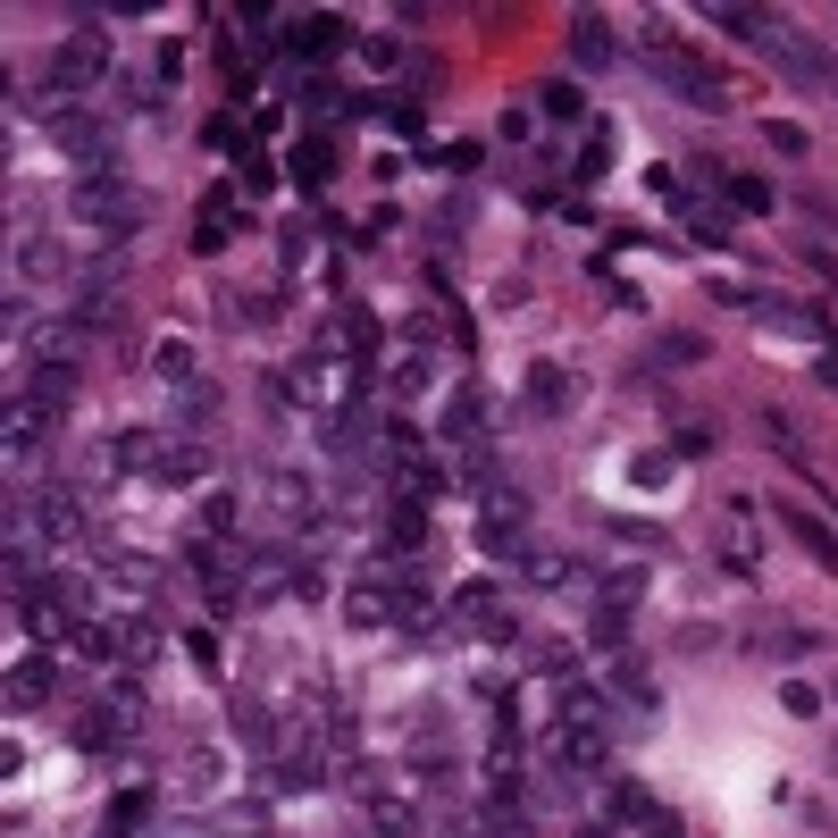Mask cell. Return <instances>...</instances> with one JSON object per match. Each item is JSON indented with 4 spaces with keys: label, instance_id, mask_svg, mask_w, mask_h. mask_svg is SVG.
<instances>
[{
    "label": "cell",
    "instance_id": "obj_1",
    "mask_svg": "<svg viewBox=\"0 0 838 838\" xmlns=\"http://www.w3.org/2000/svg\"><path fill=\"white\" fill-rule=\"evenodd\" d=\"M68 209H76V227H101V235H134V227H143V193L117 185L110 168L84 176V185L68 193Z\"/></svg>",
    "mask_w": 838,
    "mask_h": 838
},
{
    "label": "cell",
    "instance_id": "obj_2",
    "mask_svg": "<svg viewBox=\"0 0 838 838\" xmlns=\"http://www.w3.org/2000/svg\"><path fill=\"white\" fill-rule=\"evenodd\" d=\"M755 51H763V59H780V68H788V76H797V84H830V76H838L830 59H821V51H814V42H805V34H797V25H780V18H763V34H755Z\"/></svg>",
    "mask_w": 838,
    "mask_h": 838
},
{
    "label": "cell",
    "instance_id": "obj_3",
    "mask_svg": "<svg viewBox=\"0 0 838 838\" xmlns=\"http://www.w3.org/2000/svg\"><path fill=\"white\" fill-rule=\"evenodd\" d=\"M654 76H663L671 93L687 101V110H729L722 76H713V68H696V59H679V51H671V42H654Z\"/></svg>",
    "mask_w": 838,
    "mask_h": 838
},
{
    "label": "cell",
    "instance_id": "obj_4",
    "mask_svg": "<svg viewBox=\"0 0 838 838\" xmlns=\"http://www.w3.org/2000/svg\"><path fill=\"white\" fill-rule=\"evenodd\" d=\"M134 729H143V687L117 679L110 696H101V713H84L76 738H84V746H117V738H134Z\"/></svg>",
    "mask_w": 838,
    "mask_h": 838
},
{
    "label": "cell",
    "instance_id": "obj_5",
    "mask_svg": "<svg viewBox=\"0 0 838 838\" xmlns=\"http://www.w3.org/2000/svg\"><path fill=\"white\" fill-rule=\"evenodd\" d=\"M604 755H612V746H604V722H562L545 738V763H553V771H604Z\"/></svg>",
    "mask_w": 838,
    "mask_h": 838
},
{
    "label": "cell",
    "instance_id": "obj_6",
    "mask_svg": "<svg viewBox=\"0 0 838 838\" xmlns=\"http://www.w3.org/2000/svg\"><path fill=\"white\" fill-rule=\"evenodd\" d=\"M42 117H51V134H59V152L68 160H110V126H101V117H84V110H59V101H42Z\"/></svg>",
    "mask_w": 838,
    "mask_h": 838
},
{
    "label": "cell",
    "instance_id": "obj_7",
    "mask_svg": "<svg viewBox=\"0 0 838 838\" xmlns=\"http://www.w3.org/2000/svg\"><path fill=\"white\" fill-rule=\"evenodd\" d=\"M101 76H110V34H76L68 51L51 59V84H59V93H76V84H101Z\"/></svg>",
    "mask_w": 838,
    "mask_h": 838
},
{
    "label": "cell",
    "instance_id": "obj_8",
    "mask_svg": "<svg viewBox=\"0 0 838 838\" xmlns=\"http://www.w3.org/2000/svg\"><path fill=\"white\" fill-rule=\"evenodd\" d=\"M361 805H369V830L378 838H419V805L395 797L386 780H361Z\"/></svg>",
    "mask_w": 838,
    "mask_h": 838
},
{
    "label": "cell",
    "instance_id": "obj_9",
    "mask_svg": "<svg viewBox=\"0 0 838 838\" xmlns=\"http://www.w3.org/2000/svg\"><path fill=\"white\" fill-rule=\"evenodd\" d=\"M25 344H34V361H42V369H68V378H76V361H84V327H68V319H42Z\"/></svg>",
    "mask_w": 838,
    "mask_h": 838
},
{
    "label": "cell",
    "instance_id": "obj_10",
    "mask_svg": "<svg viewBox=\"0 0 838 838\" xmlns=\"http://www.w3.org/2000/svg\"><path fill=\"white\" fill-rule=\"evenodd\" d=\"M336 42H344V18H336V9H310V18L286 25V51H294V59H327Z\"/></svg>",
    "mask_w": 838,
    "mask_h": 838
},
{
    "label": "cell",
    "instance_id": "obj_11",
    "mask_svg": "<svg viewBox=\"0 0 838 838\" xmlns=\"http://www.w3.org/2000/svg\"><path fill=\"white\" fill-rule=\"evenodd\" d=\"M34 520H42V536H51V545H76V536H84V503L68 495V487L34 495Z\"/></svg>",
    "mask_w": 838,
    "mask_h": 838
},
{
    "label": "cell",
    "instance_id": "obj_12",
    "mask_svg": "<svg viewBox=\"0 0 838 838\" xmlns=\"http://www.w3.org/2000/svg\"><path fill=\"white\" fill-rule=\"evenodd\" d=\"M453 612H461V621H478L487 637H512V612H503V595L487 587V579H478V587H461V595H453Z\"/></svg>",
    "mask_w": 838,
    "mask_h": 838
},
{
    "label": "cell",
    "instance_id": "obj_13",
    "mask_svg": "<svg viewBox=\"0 0 838 838\" xmlns=\"http://www.w3.org/2000/svg\"><path fill=\"white\" fill-rule=\"evenodd\" d=\"M286 168H294V185H303V193H319L327 176H336V152H327V134H303V143L286 152Z\"/></svg>",
    "mask_w": 838,
    "mask_h": 838
},
{
    "label": "cell",
    "instance_id": "obj_14",
    "mask_svg": "<svg viewBox=\"0 0 838 838\" xmlns=\"http://www.w3.org/2000/svg\"><path fill=\"white\" fill-rule=\"evenodd\" d=\"M780 520H788V536H797V545H805V553H814L821 571H838V536H830V529H821V520H814V512H797V503H780Z\"/></svg>",
    "mask_w": 838,
    "mask_h": 838
},
{
    "label": "cell",
    "instance_id": "obj_15",
    "mask_svg": "<svg viewBox=\"0 0 838 838\" xmlns=\"http://www.w3.org/2000/svg\"><path fill=\"white\" fill-rule=\"evenodd\" d=\"M478 411H487V395H478V386H461V395L444 402L437 437H444V444H470V437H478Z\"/></svg>",
    "mask_w": 838,
    "mask_h": 838
},
{
    "label": "cell",
    "instance_id": "obj_16",
    "mask_svg": "<svg viewBox=\"0 0 838 838\" xmlns=\"http://www.w3.org/2000/svg\"><path fill=\"white\" fill-rule=\"evenodd\" d=\"M18 621L34 628L42 646H51V637H76V628H68V612H59V604H51V595H42V587H34V595H18Z\"/></svg>",
    "mask_w": 838,
    "mask_h": 838
},
{
    "label": "cell",
    "instance_id": "obj_17",
    "mask_svg": "<svg viewBox=\"0 0 838 838\" xmlns=\"http://www.w3.org/2000/svg\"><path fill=\"white\" fill-rule=\"evenodd\" d=\"M529 402H536V411H571V402H579V386L562 378L553 361H536V369H529Z\"/></svg>",
    "mask_w": 838,
    "mask_h": 838
},
{
    "label": "cell",
    "instance_id": "obj_18",
    "mask_svg": "<svg viewBox=\"0 0 838 838\" xmlns=\"http://www.w3.org/2000/svg\"><path fill=\"white\" fill-rule=\"evenodd\" d=\"M227 209H235V193H227V185H209L202 218H193V244H202V252H218V244H227Z\"/></svg>",
    "mask_w": 838,
    "mask_h": 838
},
{
    "label": "cell",
    "instance_id": "obj_19",
    "mask_svg": "<svg viewBox=\"0 0 838 838\" xmlns=\"http://www.w3.org/2000/svg\"><path fill=\"white\" fill-rule=\"evenodd\" d=\"M386 536H395V553H419L428 545V503H395V512H386Z\"/></svg>",
    "mask_w": 838,
    "mask_h": 838
},
{
    "label": "cell",
    "instance_id": "obj_20",
    "mask_svg": "<svg viewBox=\"0 0 838 838\" xmlns=\"http://www.w3.org/2000/svg\"><path fill=\"white\" fill-rule=\"evenodd\" d=\"M143 814H152V788H126V797L110 805V830H101V838H134V830H143Z\"/></svg>",
    "mask_w": 838,
    "mask_h": 838
},
{
    "label": "cell",
    "instance_id": "obj_21",
    "mask_svg": "<svg viewBox=\"0 0 838 838\" xmlns=\"http://www.w3.org/2000/svg\"><path fill=\"white\" fill-rule=\"evenodd\" d=\"M604 168H612V126H587V143H579V168H571V176H579V185H595Z\"/></svg>",
    "mask_w": 838,
    "mask_h": 838
},
{
    "label": "cell",
    "instance_id": "obj_22",
    "mask_svg": "<svg viewBox=\"0 0 838 838\" xmlns=\"http://www.w3.org/2000/svg\"><path fill=\"white\" fill-rule=\"evenodd\" d=\"M621 637H628V604H595V621H587V646L621 654Z\"/></svg>",
    "mask_w": 838,
    "mask_h": 838
},
{
    "label": "cell",
    "instance_id": "obj_23",
    "mask_svg": "<svg viewBox=\"0 0 838 838\" xmlns=\"http://www.w3.org/2000/svg\"><path fill=\"white\" fill-rule=\"evenodd\" d=\"M562 722H604V687H587V679H562Z\"/></svg>",
    "mask_w": 838,
    "mask_h": 838
},
{
    "label": "cell",
    "instance_id": "obj_24",
    "mask_svg": "<svg viewBox=\"0 0 838 838\" xmlns=\"http://www.w3.org/2000/svg\"><path fill=\"white\" fill-rule=\"evenodd\" d=\"M536 110H545V117H562V126H579V117H587V101H579V84H562V76H553L545 93H536Z\"/></svg>",
    "mask_w": 838,
    "mask_h": 838
},
{
    "label": "cell",
    "instance_id": "obj_25",
    "mask_svg": "<svg viewBox=\"0 0 838 838\" xmlns=\"http://www.w3.org/2000/svg\"><path fill=\"white\" fill-rule=\"evenodd\" d=\"M571 42H579V59H587V68H604V59H612V34H604V18H579V25H571Z\"/></svg>",
    "mask_w": 838,
    "mask_h": 838
},
{
    "label": "cell",
    "instance_id": "obj_26",
    "mask_svg": "<svg viewBox=\"0 0 838 838\" xmlns=\"http://www.w3.org/2000/svg\"><path fill=\"white\" fill-rule=\"evenodd\" d=\"M687 235H696V244H729V218L713 202H687Z\"/></svg>",
    "mask_w": 838,
    "mask_h": 838
},
{
    "label": "cell",
    "instance_id": "obj_27",
    "mask_svg": "<svg viewBox=\"0 0 838 838\" xmlns=\"http://www.w3.org/2000/svg\"><path fill=\"white\" fill-rule=\"evenodd\" d=\"M9 696H18V705L51 696V663H18V671H9Z\"/></svg>",
    "mask_w": 838,
    "mask_h": 838
},
{
    "label": "cell",
    "instance_id": "obj_28",
    "mask_svg": "<svg viewBox=\"0 0 838 838\" xmlns=\"http://www.w3.org/2000/svg\"><path fill=\"white\" fill-rule=\"evenodd\" d=\"M722 193H729V209H771V185H763V176H722Z\"/></svg>",
    "mask_w": 838,
    "mask_h": 838
},
{
    "label": "cell",
    "instance_id": "obj_29",
    "mask_svg": "<svg viewBox=\"0 0 838 838\" xmlns=\"http://www.w3.org/2000/svg\"><path fill=\"white\" fill-rule=\"evenodd\" d=\"M419 386H428V352H402V361H395V395L411 402Z\"/></svg>",
    "mask_w": 838,
    "mask_h": 838
},
{
    "label": "cell",
    "instance_id": "obj_30",
    "mask_svg": "<svg viewBox=\"0 0 838 838\" xmlns=\"http://www.w3.org/2000/svg\"><path fill=\"white\" fill-rule=\"evenodd\" d=\"M152 361H160V378H193V344H176V336H168Z\"/></svg>",
    "mask_w": 838,
    "mask_h": 838
},
{
    "label": "cell",
    "instance_id": "obj_31",
    "mask_svg": "<svg viewBox=\"0 0 838 838\" xmlns=\"http://www.w3.org/2000/svg\"><path fill=\"white\" fill-rule=\"evenodd\" d=\"M529 579H536V587H562V579H571V562H562V553H529Z\"/></svg>",
    "mask_w": 838,
    "mask_h": 838
},
{
    "label": "cell",
    "instance_id": "obj_32",
    "mask_svg": "<svg viewBox=\"0 0 838 838\" xmlns=\"http://www.w3.org/2000/svg\"><path fill=\"white\" fill-rule=\"evenodd\" d=\"M612 687H621V696H637V705H654V679H646L637 663H621V671H612Z\"/></svg>",
    "mask_w": 838,
    "mask_h": 838
},
{
    "label": "cell",
    "instance_id": "obj_33",
    "mask_svg": "<svg viewBox=\"0 0 838 838\" xmlns=\"http://www.w3.org/2000/svg\"><path fill=\"white\" fill-rule=\"evenodd\" d=\"M780 705L797 713V722H814V713H821V696H814V687H805V679H788V687H780Z\"/></svg>",
    "mask_w": 838,
    "mask_h": 838
},
{
    "label": "cell",
    "instance_id": "obj_34",
    "mask_svg": "<svg viewBox=\"0 0 838 838\" xmlns=\"http://www.w3.org/2000/svg\"><path fill=\"white\" fill-rule=\"evenodd\" d=\"M18 268H34V277H51V268H59V252H51V244H18Z\"/></svg>",
    "mask_w": 838,
    "mask_h": 838
},
{
    "label": "cell",
    "instance_id": "obj_35",
    "mask_svg": "<svg viewBox=\"0 0 838 838\" xmlns=\"http://www.w3.org/2000/svg\"><path fill=\"white\" fill-rule=\"evenodd\" d=\"M771 152H788V160H805V126H788V117H780V126H771Z\"/></svg>",
    "mask_w": 838,
    "mask_h": 838
},
{
    "label": "cell",
    "instance_id": "obj_36",
    "mask_svg": "<svg viewBox=\"0 0 838 838\" xmlns=\"http://www.w3.org/2000/svg\"><path fill=\"white\" fill-rule=\"evenodd\" d=\"M386 126H395V134H419V101H386Z\"/></svg>",
    "mask_w": 838,
    "mask_h": 838
},
{
    "label": "cell",
    "instance_id": "obj_37",
    "mask_svg": "<svg viewBox=\"0 0 838 838\" xmlns=\"http://www.w3.org/2000/svg\"><path fill=\"white\" fill-rule=\"evenodd\" d=\"M571 838H612V821H579V830Z\"/></svg>",
    "mask_w": 838,
    "mask_h": 838
}]
</instances>
